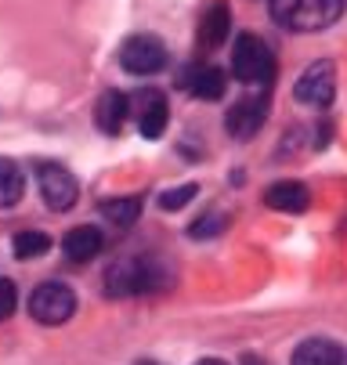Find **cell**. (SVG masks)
<instances>
[{
  "label": "cell",
  "instance_id": "obj_6",
  "mask_svg": "<svg viewBox=\"0 0 347 365\" xmlns=\"http://www.w3.org/2000/svg\"><path fill=\"white\" fill-rule=\"evenodd\" d=\"M120 66L130 76H156L160 69H167V47L160 36H148V33L127 36L120 43Z\"/></svg>",
  "mask_w": 347,
  "mask_h": 365
},
{
  "label": "cell",
  "instance_id": "obj_9",
  "mask_svg": "<svg viewBox=\"0 0 347 365\" xmlns=\"http://www.w3.org/2000/svg\"><path fill=\"white\" fill-rule=\"evenodd\" d=\"M138 130H141V138H148V141H156V138H163V130H167V116H170V109H167V98L156 91V87H148V91H141L138 94Z\"/></svg>",
  "mask_w": 347,
  "mask_h": 365
},
{
  "label": "cell",
  "instance_id": "obj_7",
  "mask_svg": "<svg viewBox=\"0 0 347 365\" xmlns=\"http://www.w3.org/2000/svg\"><path fill=\"white\" fill-rule=\"evenodd\" d=\"M293 98L301 106H311V109H326L329 101L336 98V69L329 58H318L311 62L301 76H296V87H293Z\"/></svg>",
  "mask_w": 347,
  "mask_h": 365
},
{
  "label": "cell",
  "instance_id": "obj_24",
  "mask_svg": "<svg viewBox=\"0 0 347 365\" xmlns=\"http://www.w3.org/2000/svg\"><path fill=\"white\" fill-rule=\"evenodd\" d=\"M340 365H347V351H343V358H340Z\"/></svg>",
  "mask_w": 347,
  "mask_h": 365
},
{
  "label": "cell",
  "instance_id": "obj_10",
  "mask_svg": "<svg viewBox=\"0 0 347 365\" xmlns=\"http://www.w3.org/2000/svg\"><path fill=\"white\" fill-rule=\"evenodd\" d=\"M102 246H105V235L98 232L94 225H76L62 239V253H66V260H73V264H87V260H94L98 253H102Z\"/></svg>",
  "mask_w": 347,
  "mask_h": 365
},
{
  "label": "cell",
  "instance_id": "obj_5",
  "mask_svg": "<svg viewBox=\"0 0 347 365\" xmlns=\"http://www.w3.org/2000/svg\"><path fill=\"white\" fill-rule=\"evenodd\" d=\"M33 170H36V188H40V199L47 202V210H55V214L73 210L80 199L76 178L62 163H51V160H40Z\"/></svg>",
  "mask_w": 347,
  "mask_h": 365
},
{
  "label": "cell",
  "instance_id": "obj_20",
  "mask_svg": "<svg viewBox=\"0 0 347 365\" xmlns=\"http://www.w3.org/2000/svg\"><path fill=\"white\" fill-rule=\"evenodd\" d=\"M195 195H200V188H195V185H177V188H167V192L160 195V206L170 214V210H181V206H188Z\"/></svg>",
  "mask_w": 347,
  "mask_h": 365
},
{
  "label": "cell",
  "instance_id": "obj_16",
  "mask_svg": "<svg viewBox=\"0 0 347 365\" xmlns=\"http://www.w3.org/2000/svg\"><path fill=\"white\" fill-rule=\"evenodd\" d=\"M26 192V174L15 160H0V210H15Z\"/></svg>",
  "mask_w": 347,
  "mask_h": 365
},
{
  "label": "cell",
  "instance_id": "obj_1",
  "mask_svg": "<svg viewBox=\"0 0 347 365\" xmlns=\"http://www.w3.org/2000/svg\"><path fill=\"white\" fill-rule=\"evenodd\" d=\"M347 0H268V11L282 29L293 33H322L340 22Z\"/></svg>",
  "mask_w": 347,
  "mask_h": 365
},
{
  "label": "cell",
  "instance_id": "obj_8",
  "mask_svg": "<svg viewBox=\"0 0 347 365\" xmlns=\"http://www.w3.org/2000/svg\"><path fill=\"white\" fill-rule=\"evenodd\" d=\"M264 120H268V101L264 98H242V101H235V106H232V113L224 120V130L232 138L246 141V138H254L264 127Z\"/></svg>",
  "mask_w": 347,
  "mask_h": 365
},
{
  "label": "cell",
  "instance_id": "obj_21",
  "mask_svg": "<svg viewBox=\"0 0 347 365\" xmlns=\"http://www.w3.org/2000/svg\"><path fill=\"white\" fill-rule=\"evenodd\" d=\"M15 307H19V289H15V282H11V279H0V322L11 319Z\"/></svg>",
  "mask_w": 347,
  "mask_h": 365
},
{
  "label": "cell",
  "instance_id": "obj_13",
  "mask_svg": "<svg viewBox=\"0 0 347 365\" xmlns=\"http://www.w3.org/2000/svg\"><path fill=\"white\" fill-rule=\"evenodd\" d=\"M228 36H232V11H228L224 0H217V4H210V8L203 11V19H200V47L214 51V47H221Z\"/></svg>",
  "mask_w": 347,
  "mask_h": 365
},
{
  "label": "cell",
  "instance_id": "obj_14",
  "mask_svg": "<svg viewBox=\"0 0 347 365\" xmlns=\"http://www.w3.org/2000/svg\"><path fill=\"white\" fill-rule=\"evenodd\" d=\"M264 202L271 206V210H279V214H304L311 195H308V188L301 181H275L264 192Z\"/></svg>",
  "mask_w": 347,
  "mask_h": 365
},
{
  "label": "cell",
  "instance_id": "obj_18",
  "mask_svg": "<svg viewBox=\"0 0 347 365\" xmlns=\"http://www.w3.org/2000/svg\"><path fill=\"white\" fill-rule=\"evenodd\" d=\"M102 217L116 228H130L141 217V199L138 195H113L102 202Z\"/></svg>",
  "mask_w": 347,
  "mask_h": 365
},
{
  "label": "cell",
  "instance_id": "obj_23",
  "mask_svg": "<svg viewBox=\"0 0 347 365\" xmlns=\"http://www.w3.org/2000/svg\"><path fill=\"white\" fill-rule=\"evenodd\" d=\"M138 365H163V361H138Z\"/></svg>",
  "mask_w": 347,
  "mask_h": 365
},
{
  "label": "cell",
  "instance_id": "obj_22",
  "mask_svg": "<svg viewBox=\"0 0 347 365\" xmlns=\"http://www.w3.org/2000/svg\"><path fill=\"white\" fill-rule=\"evenodd\" d=\"M195 365H228V361H221V358H203V361H195Z\"/></svg>",
  "mask_w": 347,
  "mask_h": 365
},
{
  "label": "cell",
  "instance_id": "obj_17",
  "mask_svg": "<svg viewBox=\"0 0 347 365\" xmlns=\"http://www.w3.org/2000/svg\"><path fill=\"white\" fill-rule=\"evenodd\" d=\"M51 235L47 232H40V228H22V232H15V239H11V253H15V260H40L43 253H51Z\"/></svg>",
  "mask_w": 347,
  "mask_h": 365
},
{
  "label": "cell",
  "instance_id": "obj_4",
  "mask_svg": "<svg viewBox=\"0 0 347 365\" xmlns=\"http://www.w3.org/2000/svg\"><path fill=\"white\" fill-rule=\"evenodd\" d=\"M73 311H76V293L66 282L47 279L29 293V315L40 326H66L73 319Z\"/></svg>",
  "mask_w": 347,
  "mask_h": 365
},
{
  "label": "cell",
  "instance_id": "obj_19",
  "mask_svg": "<svg viewBox=\"0 0 347 365\" xmlns=\"http://www.w3.org/2000/svg\"><path fill=\"white\" fill-rule=\"evenodd\" d=\"M224 228H228V217H224V214H203L200 221H192L188 235H192V239H214V235H221Z\"/></svg>",
  "mask_w": 347,
  "mask_h": 365
},
{
  "label": "cell",
  "instance_id": "obj_12",
  "mask_svg": "<svg viewBox=\"0 0 347 365\" xmlns=\"http://www.w3.org/2000/svg\"><path fill=\"white\" fill-rule=\"evenodd\" d=\"M127 116H130L127 94L105 91L102 98H98V106H94V123H98V130H102V134H120L123 123H127Z\"/></svg>",
  "mask_w": 347,
  "mask_h": 365
},
{
  "label": "cell",
  "instance_id": "obj_11",
  "mask_svg": "<svg viewBox=\"0 0 347 365\" xmlns=\"http://www.w3.org/2000/svg\"><path fill=\"white\" fill-rule=\"evenodd\" d=\"M181 83H185L195 98L217 101V98H224L228 76H224V69H217V66H192V69L181 76Z\"/></svg>",
  "mask_w": 347,
  "mask_h": 365
},
{
  "label": "cell",
  "instance_id": "obj_15",
  "mask_svg": "<svg viewBox=\"0 0 347 365\" xmlns=\"http://www.w3.org/2000/svg\"><path fill=\"white\" fill-rule=\"evenodd\" d=\"M340 358H343L340 344H333L326 336H311V340H304L301 347L293 351L289 365H340Z\"/></svg>",
  "mask_w": 347,
  "mask_h": 365
},
{
  "label": "cell",
  "instance_id": "obj_3",
  "mask_svg": "<svg viewBox=\"0 0 347 365\" xmlns=\"http://www.w3.org/2000/svg\"><path fill=\"white\" fill-rule=\"evenodd\" d=\"M167 282V275L160 272L156 260L148 257H127L105 272V289L109 297H134V293H152Z\"/></svg>",
  "mask_w": 347,
  "mask_h": 365
},
{
  "label": "cell",
  "instance_id": "obj_2",
  "mask_svg": "<svg viewBox=\"0 0 347 365\" xmlns=\"http://www.w3.org/2000/svg\"><path fill=\"white\" fill-rule=\"evenodd\" d=\"M232 73L235 80L250 83V87H268L275 80V55L271 47L254 36V33H242L232 47Z\"/></svg>",
  "mask_w": 347,
  "mask_h": 365
}]
</instances>
